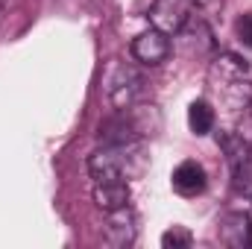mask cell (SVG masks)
Instances as JSON below:
<instances>
[{
	"mask_svg": "<svg viewBox=\"0 0 252 249\" xmlns=\"http://www.w3.org/2000/svg\"><path fill=\"white\" fill-rule=\"evenodd\" d=\"M208 82H211V88L220 94V100L229 109L244 112L250 106L252 85H250V79H247V62L244 59H238L232 53L220 56L217 62L211 64V70H208Z\"/></svg>",
	"mask_w": 252,
	"mask_h": 249,
	"instance_id": "obj_1",
	"label": "cell"
},
{
	"mask_svg": "<svg viewBox=\"0 0 252 249\" xmlns=\"http://www.w3.org/2000/svg\"><path fill=\"white\" fill-rule=\"evenodd\" d=\"M103 88H106L109 103H112L118 112H124L129 106H135L138 94L144 91V76H141L132 64H115L112 73L106 76Z\"/></svg>",
	"mask_w": 252,
	"mask_h": 249,
	"instance_id": "obj_2",
	"label": "cell"
},
{
	"mask_svg": "<svg viewBox=\"0 0 252 249\" xmlns=\"http://www.w3.org/2000/svg\"><path fill=\"white\" fill-rule=\"evenodd\" d=\"M193 15L196 12H193V6H190L188 0H156L147 18H150V24L156 30H161L167 35H176Z\"/></svg>",
	"mask_w": 252,
	"mask_h": 249,
	"instance_id": "obj_3",
	"label": "cell"
},
{
	"mask_svg": "<svg viewBox=\"0 0 252 249\" xmlns=\"http://www.w3.org/2000/svg\"><path fill=\"white\" fill-rule=\"evenodd\" d=\"M170 53H173L170 35L161 32V30H156V27L144 30V32L135 35V41H132V56L141 64H150V67H153V64H161Z\"/></svg>",
	"mask_w": 252,
	"mask_h": 249,
	"instance_id": "obj_4",
	"label": "cell"
},
{
	"mask_svg": "<svg viewBox=\"0 0 252 249\" xmlns=\"http://www.w3.org/2000/svg\"><path fill=\"white\" fill-rule=\"evenodd\" d=\"M103 235H106V244L109 247H132L135 238H138V220H135V211L124 205V208H115L109 211L106 217V226H103Z\"/></svg>",
	"mask_w": 252,
	"mask_h": 249,
	"instance_id": "obj_5",
	"label": "cell"
},
{
	"mask_svg": "<svg viewBox=\"0 0 252 249\" xmlns=\"http://www.w3.org/2000/svg\"><path fill=\"white\" fill-rule=\"evenodd\" d=\"M220 241L226 247H250L252 244V220L250 214L244 211H229L223 220H220Z\"/></svg>",
	"mask_w": 252,
	"mask_h": 249,
	"instance_id": "obj_6",
	"label": "cell"
},
{
	"mask_svg": "<svg viewBox=\"0 0 252 249\" xmlns=\"http://www.w3.org/2000/svg\"><path fill=\"white\" fill-rule=\"evenodd\" d=\"M170 182H173V190H176V193H182V196H196V193L205 190L208 176H205V167H202V164H196V161H182V164L173 170Z\"/></svg>",
	"mask_w": 252,
	"mask_h": 249,
	"instance_id": "obj_7",
	"label": "cell"
},
{
	"mask_svg": "<svg viewBox=\"0 0 252 249\" xmlns=\"http://www.w3.org/2000/svg\"><path fill=\"white\" fill-rule=\"evenodd\" d=\"M132 199V187L129 179H115V182H94V202L97 208H103L106 214L115 208H124Z\"/></svg>",
	"mask_w": 252,
	"mask_h": 249,
	"instance_id": "obj_8",
	"label": "cell"
},
{
	"mask_svg": "<svg viewBox=\"0 0 252 249\" xmlns=\"http://www.w3.org/2000/svg\"><path fill=\"white\" fill-rule=\"evenodd\" d=\"M217 124V112L208 100H193L188 106V126L193 135H208Z\"/></svg>",
	"mask_w": 252,
	"mask_h": 249,
	"instance_id": "obj_9",
	"label": "cell"
},
{
	"mask_svg": "<svg viewBox=\"0 0 252 249\" xmlns=\"http://www.w3.org/2000/svg\"><path fill=\"white\" fill-rule=\"evenodd\" d=\"M193 244V235H190L185 226H170L164 235H161V247L164 249H182Z\"/></svg>",
	"mask_w": 252,
	"mask_h": 249,
	"instance_id": "obj_10",
	"label": "cell"
},
{
	"mask_svg": "<svg viewBox=\"0 0 252 249\" xmlns=\"http://www.w3.org/2000/svg\"><path fill=\"white\" fill-rule=\"evenodd\" d=\"M235 35H238L241 44L252 47V12H244V15L235 21Z\"/></svg>",
	"mask_w": 252,
	"mask_h": 249,
	"instance_id": "obj_11",
	"label": "cell"
},
{
	"mask_svg": "<svg viewBox=\"0 0 252 249\" xmlns=\"http://www.w3.org/2000/svg\"><path fill=\"white\" fill-rule=\"evenodd\" d=\"M190 6H193V12H205V9H214V6H220L223 0H188Z\"/></svg>",
	"mask_w": 252,
	"mask_h": 249,
	"instance_id": "obj_12",
	"label": "cell"
}]
</instances>
